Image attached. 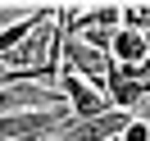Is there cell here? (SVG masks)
<instances>
[{"mask_svg":"<svg viewBox=\"0 0 150 141\" xmlns=\"http://www.w3.org/2000/svg\"><path fill=\"white\" fill-rule=\"evenodd\" d=\"M59 64H64L68 73L86 77L91 86H100V91L109 86V73H114V55L86 46L82 37H64V32H59Z\"/></svg>","mask_w":150,"mask_h":141,"instance_id":"cell-1","label":"cell"},{"mask_svg":"<svg viewBox=\"0 0 150 141\" xmlns=\"http://www.w3.org/2000/svg\"><path fill=\"white\" fill-rule=\"evenodd\" d=\"M132 118L137 114H123V109H105L100 118H68L55 141H118Z\"/></svg>","mask_w":150,"mask_h":141,"instance_id":"cell-2","label":"cell"},{"mask_svg":"<svg viewBox=\"0 0 150 141\" xmlns=\"http://www.w3.org/2000/svg\"><path fill=\"white\" fill-rule=\"evenodd\" d=\"M59 91H64V100H68V114L73 118H100L105 109H114L109 100H105V91L100 86H91L86 77H77V73H59Z\"/></svg>","mask_w":150,"mask_h":141,"instance_id":"cell-3","label":"cell"},{"mask_svg":"<svg viewBox=\"0 0 150 141\" xmlns=\"http://www.w3.org/2000/svg\"><path fill=\"white\" fill-rule=\"evenodd\" d=\"M55 18H59V5H37V9H28L18 23L0 28V59H5V55H14V50H18V46H23V41H28L37 28H46V23H55Z\"/></svg>","mask_w":150,"mask_h":141,"instance_id":"cell-4","label":"cell"},{"mask_svg":"<svg viewBox=\"0 0 150 141\" xmlns=\"http://www.w3.org/2000/svg\"><path fill=\"white\" fill-rule=\"evenodd\" d=\"M114 64H141V59L150 55V37H141V32H127L118 28V37H114Z\"/></svg>","mask_w":150,"mask_h":141,"instance_id":"cell-5","label":"cell"},{"mask_svg":"<svg viewBox=\"0 0 150 141\" xmlns=\"http://www.w3.org/2000/svg\"><path fill=\"white\" fill-rule=\"evenodd\" d=\"M123 28L150 37V5H123Z\"/></svg>","mask_w":150,"mask_h":141,"instance_id":"cell-6","label":"cell"},{"mask_svg":"<svg viewBox=\"0 0 150 141\" xmlns=\"http://www.w3.org/2000/svg\"><path fill=\"white\" fill-rule=\"evenodd\" d=\"M123 141H150V123L146 118H132L127 132H123Z\"/></svg>","mask_w":150,"mask_h":141,"instance_id":"cell-7","label":"cell"},{"mask_svg":"<svg viewBox=\"0 0 150 141\" xmlns=\"http://www.w3.org/2000/svg\"><path fill=\"white\" fill-rule=\"evenodd\" d=\"M118 141H123V137H118Z\"/></svg>","mask_w":150,"mask_h":141,"instance_id":"cell-8","label":"cell"}]
</instances>
